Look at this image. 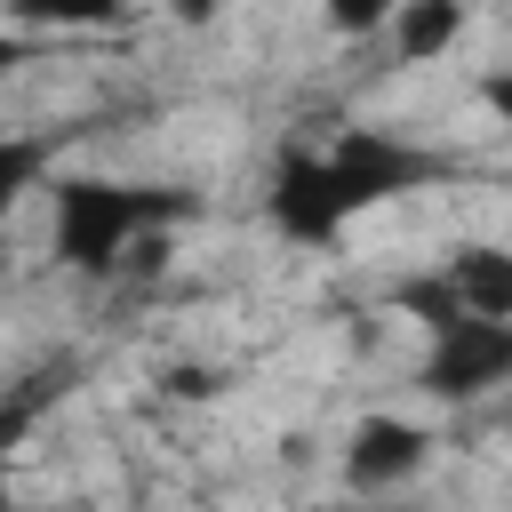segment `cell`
<instances>
[{
    "label": "cell",
    "instance_id": "cell-5",
    "mask_svg": "<svg viewBox=\"0 0 512 512\" xmlns=\"http://www.w3.org/2000/svg\"><path fill=\"white\" fill-rule=\"evenodd\" d=\"M448 296L456 312H480V320H512V248H464L448 272Z\"/></svg>",
    "mask_w": 512,
    "mask_h": 512
},
{
    "label": "cell",
    "instance_id": "cell-9",
    "mask_svg": "<svg viewBox=\"0 0 512 512\" xmlns=\"http://www.w3.org/2000/svg\"><path fill=\"white\" fill-rule=\"evenodd\" d=\"M392 8H400V0H320V16H328L344 40H368V32H384V24H392Z\"/></svg>",
    "mask_w": 512,
    "mask_h": 512
},
{
    "label": "cell",
    "instance_id": "cell-11",
    "mask_svg": "<svg viewBox=\"0 0 512 512\" xmlns=\"http://www.w3.org/2000/svg\"><path fill=\"white\" fill-rule=\"evenodd\" d=\"M488 96H496V112H504V120H512V80H496V88H488Z\"/></svg>",
    "mask_w": 512,
    "mask_h": 512
},
{
    "label": "cell",
    "instance_id": "cell-4",
    "mask_svg": "<svg viewBox=\"0 0 512 512\" xmlns=\"http://www.w3.org/2000/svg\"><path fill=\"white\" fill-rule=\"evenodd\" d=\"M424 424H408V416H368L360 432H352V456H344V472L360 480V488H392V480H408L416 464H424Z\"/></svg>",
    "mask_w": 512,
    "mask_h": 512
},
{
    "label": "cell",
    "instance_id": "cell-7",
    "mask_svg": "<svg viewBox=\"0 0 512 512\" xmlns=\"http://www.w3.org/2000/svg\"><path fill=\"white\" fill-rule=\"evenodd\" d=\"M48 152H56L48 136H0V216L48 176Z\"/></svg>",
    "mask_w": 512,
    "mask_h": 512
},
{
    "label": "cell",
    "instance_id": "cell-8",
    "mask_svg": "<svg viewBox=\"0 0 512 512\" xmlns=\"http://www.w3.org/2000/svg\"><path fill=\"white\" fill-rule=\"evenodd\" d=\"M128 0H16V16L24 24H104V16H120Z\"/></svg>",
    "mask_w": 512,
    "mask_h": 512
},
{
    "label": "cell",
    "instance_id": "cell-6",
    "mask_svg": "<svg viewBox=\"0 0 512 512\" xmlns=\"http://www.w3.org/2000/svg\"><path fill=\"white\" fill-rule=\"evenodd\" d=\"M384 32H392V48H400L408 64H432V56L456 48V32H464V0H400Z\"/></svg>",
    "mask_w": 512,
    "mask_h": 512
},
{
    "label": "cell",
    "instance_id": "cell-3",
    "mask_svg": "<svg viewBox=\"0 0 512 512\" xmlns=\"http://www.w3.org/2000/svg\"><path fill=\"white\" fill-rule=\"evenodd\" d=\"M512 376V320H480V312H456L432 328V352H424V384L440 400H480Z\"/></svg>",
    "mask_w": 512,
    "mask_h": 512
},
{
    "label": "cell",
    "instance_id": "cell-2",
    "mask_svg": "<svg viewBox=\"0 0 512 512\" xmlns=\"http://www.w3.org/2000/svg\"><path fill=\"white\" fill-rule=\"evenodd\" d=\"M184 200L176 192H152V184H112V176H64L56 184V256L72 272H104L144 224L176 216Z\"/></svg>",
    "mask_w": 512,
    "mask_h": 512
},
{
    "label": "cell",
    "instance_id": "cell-1",
    "mask_svg": "<svg viewBox=\"0 0 512 512\" xmlns=\"http://www.w3.org/2000/svg\"><path fill=\"white\" fill-rule=\"evenodd\" d=\"M424 176H432L424 152H408L384 128H352L328 152H296L272 176V224L288 240H304V248H328L360 208H376V200H392V192H408Z\"/></svg>",
    "mask_w": 512,
    "mask_h": 512
},
{
    "label": "cell",
    "instance_id": "cell-10",
    "mask_svg": "<svg viewBox=\"0 0 512 512\" xmlns=\"http://www.w3.org/2000/svg\"><path fill=\"white\" fill-rule=\"evenodd\" d=\"M8 64H24V40H16V32H0V72H8Z\"/></svg>",
    "mask_w": 512,
    "mask_h": 512
}]
</instances>
